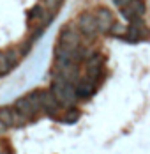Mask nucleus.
Masks as SVG:
<instances>
[{
  "label": "nucleus",
  "mask_w": 150,
  "mask_h": 154,
  "mask_svg": "<svg viewBox=\"0 0 150 154\" xmlns=\"http://www.w3.org/2000/svg\"><path fill=\"white\" fill-rule=\"evenodd\" d=\"M50 91L58 99V103L62 106H73L76 101H78V94H76L74 83H69V82H65V80H62L58 76L53 78Z\"/></svg>",
  "instance_id": "f257e3e1"
},
{
  "label": "nucleus",
  "mask_w": 150,
  "mask_h": 154,
  "mask_svg": "<svg viewBox=\"0 0 150 154\" xmlns=\"http://www.w3.org/2000/svg\"><path fill=\"white\" fill-rule=\"evenodd\" d=\"M14 108L27 119V121L35 119V117L43 112V108H41V91H34V92L20 97L14 103Z\"/></svg>",
  "instance_id": "f03ea898"
},
{
  "label": "nucleus",
  "mask_w": 150,
  "mask_h": 154,
  "mask_svg": "<svg viewBox=\"0 0 150 154\" xmlns=\"http://www.w3.org/2000/svg\"><path fill=\"white\" fill-rule=\"evenodd\" d=\"M80 30L76 29L74 25H64L62 30L58 34V46L57 50L67 51V53H74L78 48L81 46V39H80Z\"/></svg>",
  "instance_id": "7ed1b4c3"
},
{
  "label": "nucleus",
  "mask_w": 150,
  "mask_h": 154,
  "mask_svg": "<svg viewBox=\"0 0 150 154\" xmlns=\"http://www.w3.org/2000/svg\"><path fill=\"white\" fill-rule=\"evenodd\" d=\"M55 71H57L55 76L62 78V80H65L69 83L78 82V76H80L78 64L73 60H55Z\"/></svg>",
  "instance_id": "20e7f679"
},
{
  "label": "nucleus",
  "mask_w": 150,
  "mask_h": 154,
  "mask_svg": "<svg viewBox=\"0 0 150 154\" xmlns=\"http://www.w3.org/2000/svg\"><path fill=\"white\" fill-rule=\"evenodd\" d=\"M0 122L5 128H21L27 124V119L14 106H2L0 108Z\"/></svg>",
  "instance_id": "39448f33"
},
{
  "label": "nucleus",
  "mask_w": 150,
  "mask_h": 154,
  "mask_svg": "<svg viewBox=\"0 0 150 154\" xmlns=\"http://www.w3.org/2000/svg\"><path fill=\"white\" fill-rule=\"evenodd\" d=\"M41 108L43 112H46L51 117H58L60 119V112H62V105L58 103V99L53 96L51 91H41Z\"/></svg>",
  "instance_id": "423d86ee"
},
{
  "label": "nucleus",
  "mask_w": 150,
  "mask_h": 154,
  "mask_svg": "<svg viewBox=\"0 0 150 154\" xmlns=\"http://www.w3.org/2000/svg\"><path fill=\"white\" fill-rule=\"evenodd\" d=\"M94 16H95V23H97V32L99 34H110L111 27L115 25L113 13L108 7H99Z\"/></svg>",
  "instance_id": "0eeeda50"
},
{
  "label": "nucleus",
  "mask_w": 150,
  "mask_h": 154,
  "mask_svg": "<svg viewBox=\"0 0 150 154\" xmlns=\"http://www.w3.org/2000/svg\"><path fill=\"white\" fill-rule=\"evenodd\" d=\"M78 30L85 37H94L97 32V23H95V16L92 13H81L78 16Z\"/></svg>",
  "instance_id": "6e6552de"
},
{
  "label": "nucleus",
  "mask_w": 150,
  "mask_h": 154,
  "mask_svg": "<svg viewBox=\"0 0 150 154\" xmlns=\"http://www.w3.org/2000/svg\"><path fill=\"white\" fill-rule=\"evenodd\" d=\"M122 16L127 20V21H136V20H141V16L145 13V2L143 0H131L127 5H124L120 9Z\"/></svg>",
  "instance_id": "1a4fd4ad"
},
{
  "label": "nucleus",
  "mask_w": 150,
  "mask_h": 154,
  "mask_svg": "<svg viewBox=\"0 0 150 154\" xmlns=\"http://www.w3.org/2000/svg\"><path fill=\"white\" fill-rule=\"evenodd\" d=\"M147 35H148V32H147L145 23H143L141 20H136V21H133V23L127 27L125 39H129V41H141V39H145Z\"/></svg>",
  "instance_id": "9d476101"
},
{
  "label": "nucleus",
  "mask_w": 150,
  "mask_h": 154,
  "mask_svg": "<svg viewBox=\"0 0 150 154\" xmlns=\"http://www.w3.org/2000/svg\"><path fill=\"white\" fill-rule=\"evenodd\" d=\"M101 67H103V59H101V55H99V53L90 55L88 59H87V76H88V80L95 82V80L99 78V75H101Z\"/></svg>",
  "instance_id": "9b49d317"
},
{
  "label": "nucleus",
  "mask_w": 150,
  "mask_h": 154,
  "mask_svg": "<svg viewBox=\"0 0 150 154\" xmlns=\"http://www.w3.org/2000/svg\"><path fill=\"white\" fill-rule=\"evenodd\" d=\"M74 87H76L78 97H83V99L90 97L92 94L95 92V82H92V80H88V78H87V80H80Z\"/></svg>",
  "instance_id": "f8f14e48"
},
{
  "label": "nucleus",
  "mask_w": 150,
  "mask_h": 154,
  "mask_svg": "<svg viewBox=\"0 0 150 154\" xmlns=\"http://www.w3.org/2000/svg\"><path fill=\"white\" fill-rule=\"evenodd\" d=\"M78 119H80V112H78L76 108H69V110H65V113L60 117V121L65 122V124H74Z\"/></svg>",
  "instance_id": "ddd939ff"
},
{
  "label": "nucleus",
  "mask_w": 150,
  "mask_h": 154,
  "mask_svg": "<svg viewBox=\"0 0 150 154\" xmlns=\"http://www.w3.org/2000/svg\"><path fill=\"white\" fill-rule=\"evenodd\" d=\"M4 53H5V57H7V60L11 62V66H13V67H14L16 64L20 62V59H21V53H20L18 50H14V48H9V50H5Z\"/></svg>",
  "instance_id": "4468645a"
},
{
  "label": "nucleus",
  "mask_w": 150,
  "mask_h": 154,
  "mask_svg": "<svg viewBox=\"0 0 150 154\" xmlns=\"http://www.w3.org/2000/svg\"><path fill=\"white\" fill-rule=\"evenodd\" d=\"M11 69H13L11 62L7 60V57H5V53H4V51H0V76L7 75Z\"/></svg>",
  "instance_id": "2eb2a0df"
},
{
  "label": "nucleus",
  "mask_w": 150,
  "mask_h": 154,
  "mask_svg": "<svg viewBox=\"0 0 150 154\" xmlns=\"http://www.w3.org/2000/svg\"><path fill=\"white\" fill-rule=\"evenodd\" d=\"M110 34H111V35H115V37H125V34H127V29H125L124 25H120V23H115V25L111 27Z\"/></svg>",
  "instance_id": "dca6fc26"
},
{
  "label": "nucleus",
  "mask_w": 150,
  "mask_h": 154,
  "mask_svg": "<svg viewBox=\"0 0 150 154\" xmlns=\"http://www.w3.org/2000/svg\"><path fill=\"white\" fill-rule=\"evenodd\" d=\"M43 13H44V11H43V7L35 5V7H34V9H32V11L28 13V21H30V23H34L35 20H41V16H43Z\"/></svg>",
  "instance_id": "f3484780"
},
{
  "label": "nucleus",
  "mask_w": 150,
  "mask_h": 154,
  "mask_svg": "<svg viewBox=\"0 0 150 154\" xmlns=\"http://www.w3.org/2000/svg\"><path fill=\"white\" fill-rule=\"evenodd\" d=\"M44 2V5L48 9H51V11H55V9H58L60 5H62V2L64 0H43Z\"/></svg>",
  "instance_id": "a211bd4d"
},
{
  "label": "nucleus",
  "mask_w": 150,
  "mask_h": 154,
  "mask_svg": "<svg viewBox=\"0 0 150 154\" xmlns=\"http://www.w3.org/2000/svg\"><path fill=\"white\" fill-rule=\"evenodd\" d=\"M113 2H115V5H117V7H120V9H122V7H124V5H127L131 0H113Z\"/></svg>",
  "instance_id": "6ab92c4d"
},
{
  "label": "nucleus",
  "mask_w": 150,
  "mask_h": 154,
  "mask_svg": "<svg viewBox=\"0 0 150 154\" xmlns=\"http://www.w3.org/2000/svg\"><path fill=\"white\" fill-rule=\"evenodd\" d=\"M5 129H7V128H5V126H4V124L0 122V137H2V135H4V133H5Z\"/></svg>",
  "instance_id": "aec40b11"
}]
</instances>
